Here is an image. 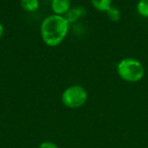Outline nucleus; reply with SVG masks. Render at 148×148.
Wrapping results in <instances>:
<instances>
[{
	"mask_svg": "<svg viewBox=\"0 0 148 148\" xmlns=\"http://www.w3.org/2000/svg\"><path fill=\"white\" fill-rule=\"evenodd\" d=\"M70 23L64 16L51 14L43 19L40 33L43 41L48 47H57L67 36Z\"/></svg>",
	"mask_w": 148,
	"mask_h": 148,
	"instance_id": "f257e3e1",
	"label": "nucleus"
},
{
	"mask_svg": "<svg viewBox=\"0 0 148 148\" xmlns=\"http://www.w3.org/2000/svg\"><path fill=\"white\" fill-rule=\"evenodd\" d=\"M117 73L123 81L128 83H137L144 77L145 71L143 64L133 58H125L119 62Z\"/></svg>",
	"mask_w": 148,
	"mask_h": 148,
	"instance_id": "f03ea898",
	"label": "nucleus"
},
{
	"mask_svg": "<svg viewBox=\"0 0 148 148\" xmlns=\"http://www.w3.org/2000/svg\"><path fill=\"white\" fill-rule=\"evenodd\" d=\"M87 100V92L83 87L74 85L67 88L62 94V102L68 108H79Z\"/></svg>",
	"mask_w": 148,
	"mask_h": 148,
	"instance_id": "7ed1b4c3",
	"label": "nucleus"
},
{
	"mask_svg": "<svg viewBox=\"0 0 148 148\" xmlns=\"http://www.w3.org/2000/svg\"><path fill=\"white\" fill-rule=\"evenodd\" d=\"M51 8L54 14L64 16L71 8V0H52Z\"/></svg>",
	"mask_w": 148,
	"mask_h": 148,
	"instance_id": "20e7f679",
	"label": "nucleus"
},
{
	"mask_svg": "<svg viewBox=\"0 0 148 148\" xmlns=\"http://www.w3.org/2000/svg\"><path fill=\"white\" fill-rule=\"evenodd\" d=\"M86 14V10H85L84 7L82 6H74V7H71L69 9V11L64 15V17L66 18L68 22L70 24L73 23V22L78 21L80 18H82L83 16Z\"/></svg>",
	"mask_w": 148,
	"mask_h": 148,
	"instance_id": "39448f33",
	"label": "nucleus"
},
{
	"mask_svg": "<svg viewBox=\"0 0 148 148\" xmlns=\"http://www.w3.org/2000/svg\"><path fill=\"white\" fill-rule=\"evenodd\" d=\"M93 8L97 11L107 12L112 7L113 0H90Z\"/></svg>",
	"mask_w": 148,
	"mask_h": 148,
	"instance_id": "423d86ee",
	"label": "nucleus"
},
{
	"mask_svg": "<svg viewBox=\"0 0 148 148\" xmlns=\"http://www.w3.org/2000/svg\"><path fill=\"white\" fill-rule=\"evenodd\" d=\"M20 6L26 12H35L40 7V0H20Z\"/></svg>",
	"mask_w": 148,
	"mask_h": 148,
	"instance_id": "0eeeda50",
	"label": "nucleus"
},
{
	"mask_svg": "<svg viewBox=\"0 0 148 148\" xmlns=\"http://www.w3.org/2000/svg\"><path fill=\"white\" fill-rule=\"evenodd\" d=\"M136 10L140 16L148 18V0H139L137 2Z\"/></svg>",
	"mask_w": 148,
	"mask_h": 148,
	"instance_id": "6e6552de",
	"label": "nucleus"
},
{
	"mask_svg": "<svg viewBox=\"0 0 148 148\" xmlns=\"http://www.w3.org/2000/svg\"><path fill=\"white\" fill-rule=\"evenodd\" d=\"M107 16L111 21L117 22V21H119L120 18H121V12L117 7L112 6V7L107 11Z\"/></svg>",
	"mask_w": 148,
	"mask_h": 148,
	"instance_id": "1a4fd4ad",
	"label": "nucleus"
},
{
	"mask_svg": "<svg viewBox=\"0 0 148 148\" xmlns=\"http://www.w3.org/2000/svg\"><path fill=\"white\" fill-rule=\"evenodd\" d=\"M39 148H59L56 144H54V143L52 142H44L42 143L41 145H40Z\"/></svg>",
	"mask_w": 148,
	"mask_h": 148,
	"instance_id": "9d476101",
	"label": "nucleus"
},
{
	"mask_svg": "<svg viewBox=\"0 0 148 148\" xmlns=\"http://www.w3.org/2000/svg\"><path fill=\"white\" fill-rule=\"evenodd\" d=\"M3 33H4V26H3V24H2L1 22H0V38L2 37Z\"/></svg>",
	"mask_w": 148,
	"mask_h": 148,
	"instance_id": "9b49d317",
	"label": "nucleus"
}]
</instances>
